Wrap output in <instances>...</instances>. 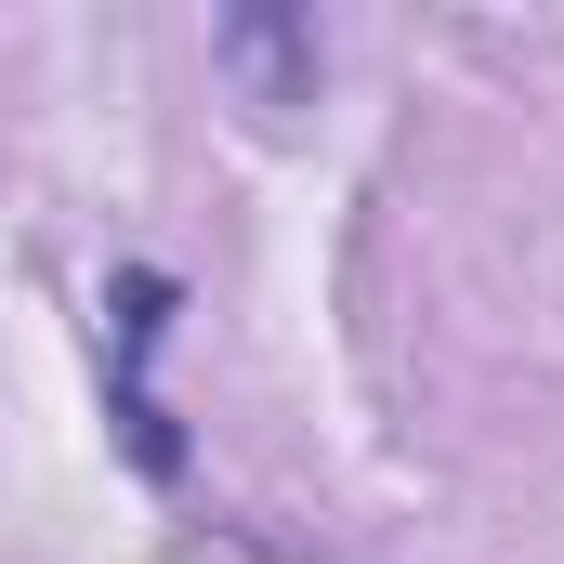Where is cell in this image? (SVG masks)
Segmentation results:
<instances>
[{"mask_svg":"<svg viewBox=\"0 0 564 564\" xmlns=\"http://www.w3.org/2000/svg\"><path fill=\"white\" fill-rule=\"evenodd\" d=\"M210 53H224V66H237V79H250L263 106H302V93H315V66H328L302 13H237V26H224Z\"/></svg>","mask_w":564,"mask_h":564,"instance_id":"7a4b0ae2","label":"cell"},{"mask_svg":"<svg viewBox=\"0 0 564 564\" xmlns=\"http://www.w3.org/2000/svg\"><path fill=\"white\" fill-rule=\"evenodd\" d=\"M158 328H171V276H119V421H132V459H144V473H184V446H171V421H158V394H144Z\"/></svg>","mask_w":564,"mask_h":564,"instance_id":"6da1fadb","label":"cell"}]
</instances>
